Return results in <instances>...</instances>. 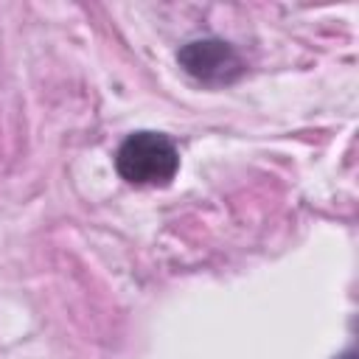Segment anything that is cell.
<instances>
[{"instance_id": "2", "label": "cell", "mask_w": 359, "mask_h": 359, "mask_svg": "<svg viewBox=\"0 0 359 359\" xmlns=\"http://www.w3.org/2000/svg\"><path fill=\"white\" fill-rule=\"evenodd\" d=\"M177 62L202 84H230L244 73V59L224 39H191L180 48Z\"/></svg>"}, {"instance_id": "3", "label": "cell", "mask_w": 359, "mask_h": 359, "mask_svg": "<svg viewBox=\"0 0 359 359\" xmlns=\"http://www.w3.org/2000/svg\"><path fill=\"white\" fill-rule=\"evenodd\" d=\"M339 359H353V351H348V353H342Z\"/></svg>"}, {"instance_id": "1", "label": "cell", "mask_w": 359, "mask_h": 359, "mask_svg": "<svg viewBox=\"0 0 359 359\" xmlns=\"http://www.w3.org/2000/svg\"><path fill=\"white\" fill-rule=\"evenodd\" d=\"M115 168L132 185H165L180 168V151L168 135L135 132L118 146Z\"/></svg>"}]
</instances>
